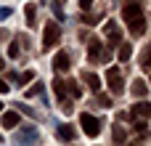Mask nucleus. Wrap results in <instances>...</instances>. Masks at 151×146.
I'll return each mask as SVG.
<instances>
[{
    "label": "nucleus",
    "mask_w": 151,
    "mask_h": 146,
    "mask_svg": "<svg viewBox=\"0 0 151 146\" xmlns=\"http://www.w3.org/2000/svg\"><path fill=\"white\" fill-rule=\"evenodd\" d=\"M122 19H125V24L130 27L133 35H143V32H146V19H143L141 5H135V3L125 5V8H122Z\"/></svg>",
    "instance_id": "obj_1"
},
{
    "label": "nucleus",
    "mask_w": 151,
    "mask_h": 146,
    "mask_svg": "<svg viewBox=\"0 0 151 146\" xmlns=\"http://www.w3.org/2000/svg\"><path fill=\"white\" fill-rule=\"evenodd\" d=\"M106 85H109V90H111L114 96H119V93L125 90L122 72H119V69H114V66H109V69H106Z\"/></svg>",
    "instance_id": "obj_2"
},
{
    "label": "nucleus",
    "mask_w": 151,
    "mask_h": 146,
    "mask_svg": "<svg viewBox=\"0 0 151 146\" xmlns=\"http://www.w3.org/2000/svg\"><path fill=\"white\" fill-rule=\"evenodd\" d=\"M80 125H82V133H85V136H90V138H96V136L101 133V122H98L90 112L80 114Z\"/></svg>",
    "instance_id": "obj_3"
},
{
    "label": "nucleus",
    "mask_w": 151,
    "mask_h": 146,
    "mask_svg": "<svg viewBox=\"0 0 151 146\" xmlns=\"http://www.w3.org/2000/svg\"><path fill=\"white\" fill-rule=\"evenodd\" d=\"M58 37H61V27H58L56 21H48V24H45V32H42V48L48 51L50 45L58 43Z\"/></svg>",
    "instance_id": "obj_4"
},
{
    "label": "nucleus",
    "mask_w": 151,
    "mask_h": 146,
    "mask_svg": "<svg viewBox=\"0 0 151 146\" xmlns=\"http://www.w3.org/2000/svg\"><path fill=\"white\" fill-rule=\"evenodd\" d=\"M88 56H90V61H96V64H106V61H109V53L104 51L101 40H93V45L88 48Z\"/></svg>",
    "instance_id": "obj_5"
},
{
    "label": "nucleus",
    "mask_w": 151,
    "mask_h": 146,
    "mask_svg": "<svg viewBox=\"0 0 151 146\" xmlns=\"http://www.w3.org/2000/svg\"><path fill=\"white\" fill-rule=\"evenodd\" d=\"M104 35L109 37V45H111V48L122 43V29H119L114 21H106V24H104Z\"/></svg>",
    "instance_id": "obj_6"
},
{
    "label": "nucleus",
    "mask_w": 151,
    "mask_h": 146,
    "mask_svg": "<svg viewBox=\"0 0 151 146\" xmlns=\"http://www.w3.org/2000/svg\"><path fill=\"white\" fill-rule=\"evenodd\" d=\"M37 138H40V133H37L35 128H21V130L16 133V141H19V144H27V141H32V144H35Z\"/></svg>",
    "instance_id": "obj_7"
},
{
    "label": "nucleus",
    "mask_w": 151,
    "mask_h": 146,
    "mask_svg": "<svg viewBox=\"0 0 151 146\" xmlns=\"http://www.w3.org/2000/svg\"><path fill=\"white\" fill-rule=\"evenodd\" d=\"M53 66H56L58 72H66V69L72 66V61H69V53H66V51H58V53H56V59H53Z\"/></svg>",
    "instance_id": "obj_8"
},
{
    "label": "nucleus",
    "mask_w": 151,
    "mask_h": 146,
    "mask_svg": "<svg viewBox=\"0 0 151 146\" xmlns=\"http://www.w3.org/2000/svg\"><path fill=\"white\" fill-rule=\"evenodd\" d=\"M3 117H0V125L5 128V130H11V128H16L19 125V112H0Z\"/></svg>",
    "instance_id": "obj_9"
},
{
    "label": "nucleus",
    "mask_w": 151,
    "mask_h": 146,
    "mask_svg": "<svg viewBox=\"0 0 151 146\" xmlns=\"http://www.w3.org/2000/svg\"><path fill=\"white\" fill-rule=\"evenodd\" d=\"M58 138L61 141H74L77 138V130H74V125H58Z\"/></svg>",
    "instance_id": "obj_10"
},
{
    "label": "nucleus",
    "mask_w": 151,
    "mask_h": 146,
    "mask_svg": "<svg viewBox=\"0 0 151 146\" xmlns=\"http://www.w3.org/2000/svg\"><path fill=\"white\" fill-rule=\"evenodd\" d=\"M130 114H133V117H143V120H146V117H151V104H146V101H141V104H135Z\"/></svg>",
    "instance_id": "obj_11"
},
{
    "label": "nucleus",
    "mask_w": 151,
    "mask_h": 146,
    "mask_svg": "<svg viewBox=\"0 0 151 146\" xmlns=\"http://www.w3.org/2000/svg\"><path fill=\"white\" fill-rule=\"evenodd\" d=\"M82 80L88 82V88H90L93 93H98V90H101V80H98V74H93V72H85V74H82Z\"/></svg>",
    "instance_id": "obj_12"
},
{
    "label": "nucleus",
    "mask_w": 151,
    "mask_h": 146,
    "mask_svg": "<svg viewBox=\"0 0 151 146\" xmlns=\"http://www.w3.org/2000/svg\"><path fill=\"white\" fill-rule=\"evenodd\" d=\"M53 93H56L58 101H64V98H66V80L56 77V80H53Z\"/></svg>",
    "instance_id": "obj_13"
},
{
    "label": "nucleus",
    "mask_w": 151,
    "mask_h": 146,
    "mask_svg": "<svg viewBox=\"0 0 151 146\" xmlns=\"http://www.w3.org/2000/svg\"><path fill=\"white\" fill-rule=\"evenodd\" d=\"M35 13H37V5H35V3H27V5H24V16H27V27H29V29L35 27Z\"/></svg>",
    "instance_id": "obj_14"
},
{
    "label": "nucleus",
    "mask_w": 151,
    "mask_h": 146,
    "mask_svg": "<svg viewBox=\"0 0 151 146\" xmlns=\"http://www.w3.org/2000/svg\"><path fill=\"white\" fill-rule=\"evenodd\" d=\"M146 93H149V85H146L143 80H135V82H133V96H138V98H143Z\"/></svg>",
    "instance_id": "obj_15"
},
{
    "label": "nucleus",
    "mask_w": 151,
    "mask_h": 146,
    "mask_svg": "<svg viewBox=\"0 0 151 146\" xmlns=\"http://www.w3.org/2000/svg\"><path fill=\"white\" fill-rule=\"evenodd\" d=\"M130 53H133V45H130V43H119V53H117V59H119V61H127Z\"/></svg>",
    "instance_id": "obj_16"
},
{
    "label": "nucleus",
    "mask_w": 151,
    "mask_h": 146,
    "mask_svg": "<svg viewBox=\"0 0 151 146\" xmlns=\"http://www.w3.org/2000/svg\"><path fill=\"white\" fill-rule=\"evenodd\" d=\"M13 80H19V85H27L29 80H35V72L29 69V72H24V74H13Z\"/></svg>",
    "instance_id": "obj_17"
},
{
    "label": "nucleus",
    "mask_w": 151,
    "mask_h": 146,
    "mask_svg": "<svg viewBox=\"0 0 151 146\" xmlns=\"http://www.w3.org/2000/svg\"><path fill=\"white\" fill-rule=\"evenodd\" d=\"M141 66H143V69H151V48H146V51L141 53Z\"/></svg>",
    "instance_id": "obj_18"
},
{
    "label": "nucleus",
    "mask_w": 151,
    "mask_h": 146,
    "mask_svg": "<svg viewBox=\"0 0 151 146\" xmlns=\"http://www.w3.org/2000/svg\"><path fill=\"white\" fill-rule=\"evenodd\" d=\"M96 101H98V106H104V109H109V106H111V98H109V96H104V93H98V98H96Z\"/></svg>",
    "instance_id": "obj_19"
},
{
    "label": "nucleus",
    "mask_w": 151,
    "mask_h": 146,
    "mask_svg": "<svg viewBox=\"0 0 151 146\" xmlns=\"http://www.w3.org/2000/svg\"><path fill=\"white\" fill-rule=\"evenodd\" d=\"M125 138H127V136H125V130H122V128H114V141H117V144H122Z\"/></svg>",
    "instance_id": "obj_20"
},
{
    "label": "nucleus",
    "mask_w": 151,
    "mask_h": 146,
    "mask_svg": "<svg viewBox=\"0 0 151 146\" xmlns=\"http://www.w3.org/2000/svg\"><path fill=\"white\" fill-rule=\"evenodd\" d=\"M69 93H72L74 98H80V93H82V90H80V85H77V82H69Z\"/></svg>",
    "instance_id": "obj_21"
},
{
    "label": "nucleus",
    "mask_w": 151,
    "mask_h": 146,
    "mask_svg": "<svg viewBox=\"0 0 151 146\" xmlns=\"http://www.w3.org/2000/svg\"><path fill=\"white\" fill-rule=\"evenodd\" d=\"M8 56H11V59H16V56H19V43H11V48H8Z\"/></svg>",
    "instance_id": "obj_22"
},
{
    "label": "nucleus",
    "mask_w": 151,
    "mask_h": 146,
    "mask_svg": "<svg viewBox=\"0 0 151 146\" xmlns=\"http://www.w3.org/2000/svg\"><path fill=\"white\" fill-rule=\"evenodd\" d=\"M90 5H93V0H80V8L82 11H90Z\"/></svg>",
    "instance_id": "obj_23"
},
{
    "label": "nucleus",
    "mask_w": 151,
    "mask_h": 146,
    "mask_svg": "<svg viewBox=\"0 0 151 146\" xmlns=\"http://www.w3.org/2000/svg\"><path fill=\"white\" fill-rule=\"evenodd\" d=\"M11 16V8H0V19H8Z\"/></svg>",
    "instance_id": "obj_24"
},
{
    "label": "nucleus",
    "mask_w": 151,
    "mask_h": 146,
    "mask_svg": "<svg viewBox=\"0 0 151 146\" xmlns=\"http://www.w3.org/2000/svg\"><path fill=\"white\" fill-rule=\"evenodd\" d=\"M0 93H8V85H5L3 80H0Z\"/></svg>",
    "instance_id": "obj_25"
},
{
    "label": "nucleus",
    "mask_w": 151,
    "mask_h": 146,
    "mask_svg": "<svg viewBox=\"0 0 151 146\" xmlns=\"http://www.w3.org/2000/svg\"><path fill=\"white\" fill-rule=\"evenodd\" d=\"M3 66H5V61H3V56H0V69H3Z\"/></svg>",
    "instance_id": "obj_26"
},
{
    "label": "nucleus",
    "mask_w": 151,
    "mask_h": 146,
    "mask_svg": "<svg viewBox=\"0 0 151 146\" xmlns=\"http://www.w3.org/2000/svg\"><path fill=\"white\" fill-rule=\"evenodd\" d=\"M0 112H3V104H0Z\"/></svg>",
    "instance_id": "obj_27"
},
{
    "label": "nucleus",
    "mask_w": 151,
    "mask_h": 146,
    "mask_svg": "<svg viewBox=\"0 0 151 146\" xmlns=\"http://www.w3.org/2000/svg\"><path fill=\"white\" fill-rule=\"evenodd\" d=\"M149 82H151V80H149Z\"/></svg>",
    "instance_id": "obj_28"
}]
</instances>
